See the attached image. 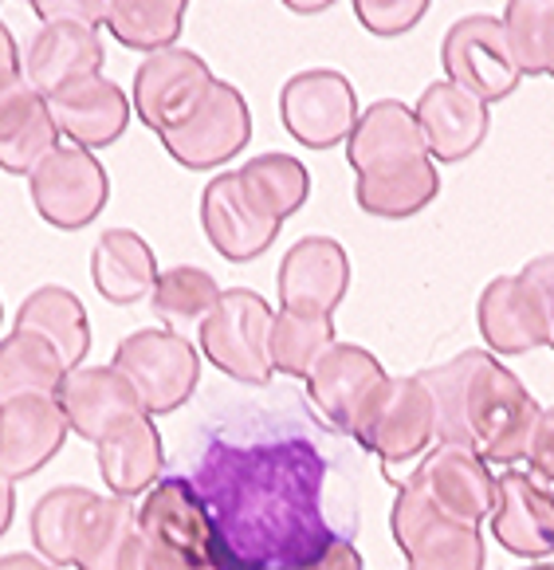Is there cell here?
<instances>
[{
    "label": "cell",
    "mask_w": 554,
    "mask_h": 570,
    "mask_svg": "<svg viewBox=\"0 0 554 570\" xmlns=\"http://www.w3.org/2000/svg\"><path fill=\"white\" fill-rule=\"evenodd\" d=\"M335 464L311 433L217 436L189 484L240 570H291L350 539L330 503Z\"/></svg>",
    "instance_id": "6da1fadb"
},
{
    "label": "cell",
    "mask_w": 554,
    "mask_h": 570,
    "mask_svg": "<svg viewBox=\"0 0 554 570\" xmlns=\"http://www.w3.org/2000/svg\"><path fill=\"white\" fill-rule=\"evenodd\" d=\"M417 377L437 405V441L472 449L484 464L527 456L543 410L492 351H461Z\"/></svg>",
    "instance_id": "7a4b0ae2"
},
{
    "label": "cell",
    "mask_w": 554,
    "mask_h": 570,
    "mask_svg": "<svg viewBox=\"0 0 554 570\" xmlns=\"http://www.w3.org/2000/svg\"><path fill=\"white\" fill-rule=\"evenodd\" d=\"M138 535L161 570H240L189 476H166L146 492Z\"/></svg>",
    "instance_id": "3957f363"
},
{
    "label": "cell",
    "mask_w": 554,
    "mask_h": 570,
    "mask_svg": "<svg viewBox=\"0 0 554 570\" xmlns=\"http://www.w3.org/2000/svg\"><path fill=\"white\" fill-rule=\"evenodd\" d=\"M271 320L276 311L268 307V299L248 287H228L220 292L217 307L201 320V351L220 374H228L233 382L244 386H268L271 382Z\"/></svg>",
    "instance_id": "277c9868"
},
{
    "label": "cell",
    "mask_w": 554,
    "mask_h": 570,
    "mask_svg": "<svg viewBox=\"0 0 554 570\" xmlns=\"http://www.w3.org/2000/svg\"><path fill=\"white\" fill-rule=\"evenodd\" d=\"M110 366L130 377V386L142 397V410L150 417L177 413L201 382V358H197L194 343L177 331H135L115 346Z\"/></svg>",
    "instance_id": "5b68a950"
},
{
    "label": "cell",
    "mask_w": 554,
    "mask_h": 570,
    "mask_svg": "<svg viewBox=\"0 0 554 570\" xmlns=\"http://www.w3.org/2000/svg\"><path fill=\"white\" fill-rule=\"evenodd\" d=\"M350 441H358L366 453H378L386 476H394L397 464L417 461L437 441V405L428 386L417 374L389 377L362 413Z\"/></svg>",
    "instance_id": "8992f818"
},
{
    "label": "cell",
    "mask_w": 554,
    "mask_h": 570,
    "mask_svg": "<svg viewBox=\"0 0 554 570\" xmlns=\"http://www.w3.org/2000/svg\"><path fill=\"white\" fill-rule=\"evenodd\" d=\"M389 528L409 570H484V539L476 523L437 512L417 488L397 484Z\"/></svg>",
    "instance_id": "52a82bcc"
},
{
    "label": "cell",
    "mask_w": 554,
    "mask_h": 570,
    "mask_svg": "<svg viewBox=\"0 0 554 570\" xmlns=\"http://www.w3.org/2000/svg\"><path fill=\"white\" fill-rule=\"evenodd\" d=\"M32 205L51 228L76 233L102 213L110 194L107 169L83 146H56L28 177Z\"/></svg>",
    "instance_id": "ba28073f"
},
{
    "label": "cell",
    "mask_w": 554,
    "mask_h": 570,
    "mask_svg": "<svg viewBox=\"0 0 554 570\" xmlns=\"http://www.w3.org/2000/svg\"><path fill=\"white\" fill-rule=\"evenodd\" d=\"M169 158L185 169H217L233 161L253 138V110L248 99L233 83L217 79L212 91L201 99V107L185 118L181 126L158 135Z\"/></svg>",
    "instance_id": "9c48e42d"
},
{
    "label": "cell",
    "mask_w": 554,
    "mask_h": 570,
    "mask_svg": "<svg viewBox=\"0 0 554 570\" xmlns=\"http://www.w3.org/2000/svg\"><path fill=\"white\" fill-rule=\"evenodd\" d=\"M279 118L287 135L307 150H330L358 126V99L343 71L311 68L299 71L279 91Z\"/></svg>",
    "instance_id": "30bf717a"
},
{
    "label": "cell",
    "mask_w": 554,
    "mask_h": 570,
    "mask_svg": "<svg viewBox=\"0 0 554 570\" xmlns=\"http://www.w3.org/2000/svg\"><path fill=\"white\" fill-rule=\"evenodd\" d=\"M441 63L448 71V83L464 87L484 102L507 99L523 79L512 59V48H507L504 20L487 17V12H472V17L456 20L448 28Z\"/></svg>",
    "instance_id": "8fae6325"
},
{
    "label": "cell",
    "mask_w": 554,
    "mask_h": 570,
    "mask_svg": "<svg viewBox=\"0 0 554 570\" xmlns=\"http://www.w3.org/2000/svg\"><path fill=\"white\" fill-rule=\"evenodd\" d=\"M217 76L197 51L189 48H166L154 51L138 63L135 71V107L150 130L166 135L174 126H181L185 118L201 107V99L212 91Z\"/></svg>",
    "instance_id": "7c38bea8"
},
{
    "label": "cell",
    "mask_w": 554,
    "mask_h": 570,
    "mask_svg": "<svg viewBox=\"0 0 554 570\" xmlns=\"http://www.w3.org/2000/svg\"><path fill=\"white\" fill-rule=\"evenodd\" d=\"M402 484L417 488L437 512L453 515L464 523H484L496 508V476L479 461L472 449L464 445H445L437 441V449L417 464V472L402 480Z\"/></svg>",
    "instance_id": "4fadbf2b"
},
{
    "label": "cell",
    "mask_w": 554,
    "mask_h": 570,
    "mask_svg": "<svg viewBox=\"0 0 554 570\" xmlns=\"http://www.w3.org/2000/svg\"><path fill=\"white\" fill-rule=\"evenodd\" d=\"M386 382L389 374L374 354L354 343H335L319 358V366L307 374V394H311V405L335 433L354 436L362 413L369 410L374 394Z\"/></svg>",
    "instance_id": "5bb4252c"
},
{
    "label": "cell",
    "mask_w": 554,
    "mask_h": 570,
    "mask_svg": "<svg viewBox=\"0 0 554 570\" xmlns=\"http://www.w3.org/2000/svg\"><path fill=\"white\" fill-rule=\"evenodd\" d=\"M201 228L225 261L248 264L276 244L284 220L268 217L236 174H217L201 194Z\"/></svg>",
    "instance_id": "9a60e30c"
},
{
    "label": "cell",
    "mask_w": 554,
    "mask_h": 570,
    "mask_svg": "<svg viewBox=\"0 0 554 570\" xmlns=\"http://www.w3.org/2000/svg\"><path fill=\"white\" fill-rule=\"evenodd\" d=\"M479 335L487 351L527 354L551 346V307L543 292L523 276H499L479 295Z\"/></svg>",
    "instance_id": "2e32d148"
},
{
    "label": "cell",
    "mask_w": 554,
    "mask_h": 570,
    "mask_svg": "<svg viewBox=\"0 0 554 570\" xmlns=\"http://www.w3.org/2000/svg\"><path fill=\"white\" fill-rule=\"evenodd\" d=\"M279 307L287 311H315V315H335L350 287V261L346 248L330 236H303L291 244L279 264Z\"/></svg>",
    "instance_id": "e0dca14e"
},
{
    "label": "cell",
    "mask_w": 554,
    "mask_h": 570,
    "mask_svg": "<svg viewBox=\"0 0 554 570\" xmlns=\"http://www.w3.org/2000/svg\"><path fill=\"white\" fill-rule=\"evenodd\" d=\"M59 405L68 413L71 433L99 445L118 425L142 417V397L135 394L127 374L115 366H76L68 370L63 386H59Z\"/></svg>",
    "instance_id": "ac0fdd59"
},
{
    "label": "cell",
    "mask_w": 554,
    "mask_h": 570,
    "mask_svg": "<svg viewBox=\"0 0 554 570\" xmlns=\"http://www.w3.org/2000/svg\"><path fill=\"white\" fill-rule=\"evenodd\" d=\"M492 535L520 559L554 554V488H546L531 472L496 476V508H492Z\"/></svg>",
    "instance_id": "d6986e66"
},
{
    "label": "cell",
    "mask_w": 554,
    "mask_h": 570,
    "mask_svg": "<svg viewBox=\"0 0 554 570\" xmlns=\"http://www.w3.org/2000/svg\"><path fill=\"white\" fill-rule=\"evenodd\" d=\"M71 425L59 397H20L0 405V476H36L63 449Z\"/></svg>",
    "instance_id": "ffe728a7"
},
{
    "label": "cell",
    "mask_w": 554,
    "mask_h": 570,
    "mask_svg": "<svg viewBox=\"0 0 554 570\" xmlns=\"http://www.w3.org/2000/svg\"><path fill=\"white\" fill-rule=\"evenodd\" d=\"M43 102H48L51 118H56L59 135H68L71 146H83V150L118 142L130 122V95L102 71L59 87Z\"/></svg>",
    "instance_id": "44dd1931"
},
{
    "label": "cell",
    "mask_w": 554,
    "mask_h": 570,
    "mask_svg": "<svg viewBox=\"0 0 554 570\" xmlns=\"http://www.w3.org/2000/svg\"><path fill=\"white\" fill-rule=\"evenodd\" d=\"M102 59V36L95 24L83 20H51L36 32V40L28 43L24 56V79L36 87V95H56L59 87L76 83V79L99 76Z\"/></svg>",
    "instance_id": "7402d4cb"
},
{
    "label": "cell",
    "mask_w": 554,
    "mask_h": 570,
    "mask_svg": "<svg viewBox=\"0 0 554 570\" xmlns=\"http://www.w3.org/2000/svg\"><path fill=\"white\" fill-rule=\"evenodd\" d=\"M417 115V126L421 135H425V146H428V158L433 161H464L479 142L487 138V102L468 95L464 87L448 83H428L425 95L417 99L413 107Z\"/></svg>",
    "instance_id": "603a6c76"
},
{
    "label": "cell",
    "mask_w": 554,
    "mask_h": 570,
    "mask_svg": "<svg viewBox=\"0 0 554 570\" xmlns=\"http://www.w3.org/2000/svg\"><path fill=\"white\" fill-rule=\"evenodd\" d=\"M417 158H428V146L417 115L402 99H378L369 110H362L354 135L346 138V161L358 177L382 174V169L405 166Z\"/></svg>",
    "instance_id": "cb8c5ba5"
},
{
    "label": "cell",
    "mask_w": 554,
    "mask_h": 570,
    "mask_svg": "<svg viewBox=\"0 0 554 570\" xmlns=\"http://www.w3.org/2000/svg\"><path fill=\"white\" fill-rule=\"evenodd\" d=\"M161 469H166V449H161V433L150 413L118 425L115 433L99 441V472L110 495L130 500V495L150 492Z\"/></svg>",
    "instance_id": "d4e9b609"
},
{
    "label": "cell",
    "mask_w": 554,
    "mask_h": 570,
    "mask_svg": "<svg viewBox=\"0 0 554 570\" xmlns=\"http://www.w3.org/2000/svg\"><path fill=\"white\" fill-rule=\"evenodd\" d=\"M17 331L40 335L68 370L83 366L87 351H91V320H87L83 303H79V295H71L68 287H59V284L36 287V292L20 303Z\"/></svg>",
    "instance_id": "484cf974"
},
{
    "label": "cell",
    "mask_w": 554,
    "mask_h": 570,
    "mask_svg": "<svg viewBox=\"0 0 554 570\" xmlns=\"http://www.w3.org/2000/svg\"><path fill=\"white\" fill-rule=\"evenodd\" d=\"M91 279L102 299L110 303H138L158 284V261L154 248L135 228H107L95 244Z\"/></svg>",
    "instance_id": "4316f807"
},
{
    "label": "cell",
    "mask_w": 554,
    "mask_h": 570,
    "mask_svg": "<svg viewBox=\"0 0 554 570\" xmlns=\"http://www.w3.org/2000/svg\"><path fill=\"white\" fill-rule=\"evenodd\" d=\"M437 194H441V174L433 158H417V161H405V166L382 169V174H366L354 185L358 209L382 220L413 217V213L425 209Z\"/></svg>",
    "instance_id": "83f0119b"
},
{
    "label": "cell",
    "mask_w": 554,
    "mask_h": 570,
    "mask_svg": "<svg viewBox=\"0 0 554 570\" xmlns=\"http://www.w3.org/2000/svg\"><path fill=\"white\" fill-rule=\"evenodd\" d=\"M95 500H99V495L79 484L51 488V492H43L40 500H36L32 543H36V551H40V559L56 562L59 570L76 567V547H79V535H83L87 512L95 508Z\"/></svg>",
    "instance_id": "f1b7e54d"
},
{
    "label": "cell",
    "mask_w": 554,
    "mask_h": 570,
    "mask_svg": "<svg viewBox=\"0 0 554 570\" xmlns=\"http://www.w3.org/2000/svg\"><path fill=\"white\" fill-rule=\"evenodd\" d=\"M68 377V366L40 335L12 331L0 338V405L20 397H59V386Z\"/></svg>",
    "instance_id": "f546056e"
},
{
    "label": "cell",
    "mask_w": 554,
    "mask_h": 570,
    "mask_svg": "<svg viewBox=\"0 0 554 570\" xmlns=\"http://www.w3.org/2000/svg\"><path fill=\"white\" fill-rule=\"evenodd\" d=\"M240 185L248 189L256 205H260L268 217L287 220L291 213H299L311 197V174L299 158L291 154H260V158H248L236 169Z\"/></svg>",
    "instance_id": "4dcf8cb0"
},
{
    "label": "cell",
    "mask_w": 554,
    "mask_h": 570,
    "mask_svg": "<svg viewBox=\"0 0 554 570\" xmlns=\"http://www.w3.org/2000/svg\"><path fill=\"white\" fill-rule=\"evenodd\" d=\"M330 346H335V320L330 315L279 307V315L271 320L268 354H271V370H279V374L307 377Z\"/></svg>",
    "instance_id": "1f68e13d"
},
{
    "label": "cell",
    "mask_w": 554,
    "mask_h": 570,
    "mask_svg": "<svg viewBox=\"0 0 554 570\" xmlns=\"http://www.w3.org/2000/svg\"><path fill=\"white\" fill-rule=\"evenodd\" d=\"M181 24H185L181 0H122V4H107V12H102V28L122 48L150 51V56L154 51L177 48Z\"/></svg>",
    "instance_id": "d6a6232c"
},
{
    "label": "cell",
    "mask_w": 554,
    "mask_h": 570,
    "mask_svg": "<svg viewBox=\"0 0 554 570\" xmlns=\"http://www.w3.org/2000/svg\"><path fill=\"white\" fill-rule=\"evenodd\" d=\"M138 535V508L122 495H99L87 512L76 547V570H118L122 551Z\"/></svg>",
    "instance_id": "836d02e7"
},
{
    "label": "cell",
    "mask_w": 554,
    "mask_h": 570,
    "mask_svg": "<svg viewBox=\"0 0 554 570\" xmlns=\"http://www.w3.org/2000/svg\"><path fill=\"white\" fill-rule=\"evenodd\" d=\"M499 20L520 76L554 79V0H515Z\"/></svg>",
    "instance_id": "e575fe53"
},
{
    "label": "cell",
    "mask_w": 554,
    "mask_h": 570,
    "mask_svg": "<svg viewBox=\"0 0 554 570\" xmlns=\"http://www.w3.org/2000/svg\"><path fill=\"white\" fill-rule=\"evenodd\" d=\"M220 299L217 279L205 268L194 264H177L169 272H158V284L150 292L154 315L169 327H181V323H201Z\"/></svg>",
    "instance_id": "d590c367"
},
{
    "label": "cell",
    "mask_w": 554,
    "mask_h": 570,
    "mask_svg": "<svg viewBox=\"0 0 554 570\" xmlns=\"http://www.w3.org/2000/svg\"><path fill=\"white\" fill-rule=\"evenodd\" d=\"M56 146H59V126H56V118H51L48 102H40L36 115L20 126L17 135L0 142V169L17 177H32L36 166H40Z\"/></svg>",
    "instance_id": "8d00e7d4"
},
{
    "label": "cell",
    "mask_w": 554,
    "mask_h": 570,
    "mask_svg": "<svg viewBox=\"0 0 554 570\" xmlns=\"http://www.w3.org/2000/svg\"><path fill=\"white\" fill-rule=\"evenodd\" d=\"M425 12H428V0H358L354 4V17L362 20V28H369L382 40L405 36Z\"/></svg>",
    "instance_id": "74e56055"
},
{
    "label": "cell",
    "mask_w": 554,
    "mask_h": 570,
    "mask_svg": "<svg viewBox=\"0 0 554 570\" xmlns=\"http://www.w3.org/2000/svg\"><path fill=\"white\" fill-rule=\"evenodd\" d=\"M40 102L43 95H36V87L24 79V71H4L0 76V142L17 135L20 126L36 115Z\"/></svg>",
    "instance_id": "f35d334b"
},
{
    "label": "cell",
    "mask_w": 554,
    "mask_h": 570,
    "mask_svg": "<svg viewBox=\"0 0 554 570\" xmlns=\"http://www.w3.org/2000/svg\"><path fill=\"white\" fill-rule=\"evenodd\" d=\"M527 461H531V476H538L546 488H554V405L538 413V425H535V436H531Z\"/></svg>",
    "instance_id": "ab89813d"
},
{
    "label": "cell",
    "mask_w": 554,
    "mask_h": 570,
    "mask_svg": "<svg viewBox=\"0 0 554 570\" xmlns=\"http://www.w3.org/2000/svg\"><path fill=\"white\" fill-rule=\"evenodd\" d=\"M32 12L43 24H51V20H83V24L102 28L107 4H87V0H36Z\"/></svg>",
    "instance_id": "60d3db41"
},
{
    "label": "cell",
    "mask_w": 554,
    "mask_h": 570,
    "mask_svg": "<svg viewBox=\"0 0 554 570\" xmlns=\"http://www.w3.org/2000/svg\"><path fill=\"white\" fill-rule=\"evenodd\" d=\"M291 570H366V562H362L358 547H354L350 539H343V543H335L315 562H303V567H291Z\"/></svg>",
    "instance_id": "b9f144b4"
},
{
    "label": "cell",
    "mask_w": 554,
    "mask_h": 570,
    "mask_svg": "<svg viewBox=\"0 0 554 570\" xmlns=\"http://www.w3.org/2000/svg\"><path fill=\"white\" fill-rule=\"evenodd\" d=\"M520 276L531 279V284L543 292L546 307H551V315H554V252H551V256H538V261H531L527 268L520 272Z\"/></svg>",
    "instance_id": "7bdbcfd3"
},
{
    "label": "cell",
    "mask_w": 554,
    "mask_h": 570,
    "mask_svg": "<svg viewBox=\"0 0 554 570\" xmlns=\"http://www.w3.org/2000/svg\"><path fill=\"white\" fill-rule=\"evenodd\" d=\"M118 570H161V567H158V559H154L150 543H146L142 535H135L127 551H122V562H118Z\"/></svg>",
    "instance_id": "ee69618b"
},
{
    "label": "cell",
    "mask_w": 554,
    "mask_h": 570,
    "mask_svg": "<svg viewBox=\"0 0 554 570\" xmlns=\"http://www.w3.org/2000/svg\"><path fill=\"white\" fill-rule=\"evenodd\" d=\"M24 63H20V48H17V40H12V32H9V24L0 20V76L4 71H20Z\"/></svg>",
    "instance_id": "f6af8a7d"
},
{
    "label": "cell",
    "mask_w": 554,
    "mask_h": 570,
    "mask_svg": "<svg viewBox=\"0 0 554 570\" xmlns=\"http://www.w3.org/2000/svg\"><path fill=\"white\" fill-rule=\"evenodd\" d=\"M0 570H59L56 562H48V559H36V554H4L0 559Z\"/></svg>",
    "instance_id": "bcb514c9"
},
{
    "label": "cell",
    "mask_w": 554,
    "mask_h": 570,
    "mask_svg": "<svg viewBox=\"0 0 554 570\" xmlns=\"http://www.w3.org/2000/svg\"><path fill=\"white\" fill-rule=\"evenodd\" d=\"M12 512H17V492L9 476H0V535L12 528Z\"/></svg>",
    "instance_id": "7dc6e473"
},
{
    "label": "cell",
    "mask_w": 554,
    "mask_h": 570,
    "mask_svg": "<svg viewBox=\"0 0 554 570\" xmlns=\"http://www.w3.org/2000/svg\"><path fill=\"white\" fill-rule=\"evenodd\" d=\"M323 9H327V4H299V0L291 4V12H323Z\"/></svg>",
    "instance_id": "c3c4849f"
},
{
    "label": "cell",
    "mask_w": 554,
    "mask_h": 570,
    "mask_svg": "<svg viewBox=\"0 0 554 570\" xmlns=\"http://www.w3.org/2000/svg\"><path fill=\"white\" fill-rule=\"evenodd\" d=\"M527 570H554V562H538V567H527Z\"/></svg>",
    "instance_id": "681fc988"
},
{
    "label": "cell",
    "mask_w": 554,
    "mask_h": 570,
    "mask_svg": "<svg viewBox=\"0 0 554 570\" xmlns=\"http://www.w3.org/2000/svg\"><path fill=\"white\" fill-rule=\"evenodd\" d=\"M551 351H554V315H551Z\"/></svg>",
    "instance_id": "f907efd6"
},
{
    "label": "cell",
    "mask_w": 554,
    "mask_h": 570,
    "mask_svg": "<svg viewBox=\"0 0 554 570\" xmlns=\"http://www.w3.org/2000/svg\"><path fill=\"white\" fill-rule=\"evenodd\" d=\"M0 323H4V303H0Z\"/></svg>",
    "instance_id": "816d5d0a"
}]
</instances>
